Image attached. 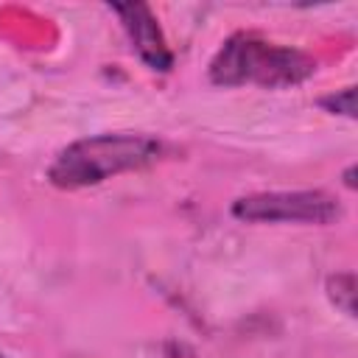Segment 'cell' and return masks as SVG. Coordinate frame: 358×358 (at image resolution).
Returning <instances> with one entry per match:
<instances>
[{"label":"cell","instance_id":"1","mask_svg":"<svg viewBox=\"0 0 358 358\" xmlns=\"http://www.w3.org/2000/svg\"><path fill=\"white\" fill-rule=\"evenodd\" d=\"M168 145L145 131H103L67 143L45 171L59 190L95 187L112 176L143 171L165 157Z\"/></svg>","mask_w":358,"mask_h":358},{"label":"cell","instance_id":"2","mask_svg":"<svg viewBox=\"0 0 358 358\" xmlns=\"http://www.w3.org/2000/svg\"><path fill=\"white\" fill-rule=\"evenodd\" d=\"M316 73V59L299 48L268 42L257 34L238 31L215 50L207 78L215 87L255 84L263 90H285L305 84Z\"/></svg>","mask_w":358,"mask_h":358},{"label":"cell","instance_id":"3","mask_svg":"<svg viewBox=\"0 0 358 358\" xmlns=\"http://www.w3.org/2000/svg\"><path fill=\"white\" fill-rule=\"evenodd\" d=\"M232 218L243 224H333L344 215L341 201L327 190H260L232 201Z\"/></svg>","mask_w":358,"mask_h":358},{"label":"cell","instance_id":"4","mask_svg":"<svg viewBox=\"0 0 358 358\" xmlns=\"http://www.w3.org/2000/svg\"><path fill=\"white\" fill-rule=\"evenodd\" d=\"M109 11L120 17V25L131 42V50L140 56V62L154 73H168L173 67V53L165 42V34L159 28L157 14L148 3H112Z\"/></svg>","mask_w":358,"mask_h":358},{"label":"cell","instance_id":"5","mask_svg":"<svg viewBox=\"0 0 358 358\" xmlns=\"http://www.w3.org/2000/svg\"><path fill=\"white\" fill-rule=\"evenodd\" d=\"M327 299L333 302L336 310H341L344 316H355V274L352 271H336L327 277L324 282Z\"/></svg>","mask_w":358,"mask_h":358},{"label":"cell","instance_id":"6","mask_svg":"<svg viewBox=\"0 0 358 358\" xmlns=\"http://www.w3.org/2000/svg\"><path fill=\"white\" fill-rule=\"evenodd\" d=\"M319 106L330 115L355 117V87H344V90H336V92L319 98Z\"/></svg>","mask_w":358,"mask_h":358},{"label":"cell","instance_id":"7","mask_svg":"<svg viewBox=\"0 0 358 358\" xmlns=\"http://www.w3.org/2000/svg\"><path fill=\"white\" fill-rule=\"evenodd\" d=\"M352 171H355V168L350 165V168H347V173H344V185H347V187H355V182H352Z\"/></svg>","mask_w":358,"mask_h":358},{"label":"cell","instance_id":"8","mask_svg":"<svg viewBox=\"0 0 358 358\" xmlns=\"http://www.w3.org/2000/svg\"><path fill=\"white\" fill-rule=\"evenodd\" d=\"M0 358H8V355H3V352H0Z\"/></svg>","mask_w":358,"mask_h":358}]
</instances>
